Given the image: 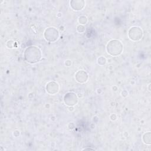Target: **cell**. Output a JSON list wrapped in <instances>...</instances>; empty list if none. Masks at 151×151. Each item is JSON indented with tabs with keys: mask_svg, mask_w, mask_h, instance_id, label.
I'll return each mask as SVG.
<instances>
[{
	"mask_svg": "<svg viewBox=\"0 0 151 151\" xmlns=\"http://www.w3.org/2000/svg\"><path fill=\"white\" fill-rule=\"evenodd\" d=\"M41 50L35 46L28 47L24 52L25 60L31 64H34L39 61L41 58Z\"/></svg>",
	"mask_w": 151,
	"mask_h": 151,
	"instance_id": "6da1fadb",
	"label": "cell"
},
{
	"mask_svg": "<svg viewBox=\"0 0 151 151\" xmlns=\"http://www.w3.org/2000/svg\"><path fill=\"white\" fill-rule=\"evenodd\" d=\"M106 50L111 55H119L123 51V44L117 40H110L107 44Z\"/></svg>",
	"mask_w": 151,
	"mask_h": 151,
	"instance_id": "7a4b0ae2",
	"label": "cell"
},
{
	"mask_svg": "<svg viewBox=\"0 0 151 151\" xmlns=\"http://www.w3.org/2000/svg\"><path fill=\"white\" fill-rule=\"evenodd\" d=\"M44 37L49 42H55L59 38V32L56 28L49 27L44 31Z\"/></svg>",
	"mask_w": 151,
	"mask_h": 151,
	"instance_id": "3957f363",
	"label": "cell"
},
{
	"mask_svg": "<svg viewBox=\"0 0 151 151\" xmlns=\"http://www.w3.org/2000/svg\"><path fill=\"white\" fill-rule=\"evenodd\" d=\"M128 35L130 40L133 41H138L142 38L143 31L139 27H133L129 30Z\"/></svg>",
	"mask_w": 151,
	"mask_h": 151,
	"instance_id": "277c9868",
	"label": "cell"
},
{
	"mask_svg": "<svg viewBox=\"0 0 151 151\" xmlns=\"http://www.w3.org/2000/svg\"><path fill=\"white\" fill-rule=\"evenodd\" d=\"M64 101L65 104L73 106L77 104L78 101V98L76 94L73 92H70L67 93L64 97Z\"/></svg>",
	"mask_w": 151,
	"mask_h": 151,
	"instance_id": "5b68a950",
	"label": "cell"
},
{
	"mask_svg": "<svg viewBox=\"0 0 151 151\" xmlns=\"http://www.w3.org/2000/svg\"><path fill=\"white\" fill-rule=\"evenodd\" d=\"M58 84L55 81H50L46 86V90L50 94H54L58 91Z\"/></svg>",
	"mask_w": 151,
	"mask_h": 151,
	"instance_id": "8992f818",
	"label": "cell"
},
{
	"mask_svg": "<svg viewBox=\"0 0 151 151\" xmlns=\"http://www.w3.org/2000/svg\"><path fill=\"white\" fill-rule=\"evenodd\" d=\"M75 78L77 82L80 83H83L87 80L88 74L85 71L80 70L76 73Z\"/></svg>",
	"mask_w": 151,
	"mask_h": 151,
	"instance_id": "52a82bcc",
	"label": "cell"
},
{
	"mask_svg": "<svg viewBox=\"0 0 151 151\" xmlns=\"http://www.w3.org/2000/svg\"><path fill=\"white\" fill-rule=\"evenodd\" d=\"M85 5V2L82 0H73L70 1L71 7L75 11L81 10Z\"/></svg>",
	"mask_w": 151,
	"mask_h": 151,
	"instance_id": "ba28073f",
	"label": "cell"
},
{
	"mask_svg": "<svg viewBox=\"0 0 151 151\" xmlns=\"http://www.w3.org/2000/svg\"><path fill=\"white\" fill-rule=\"evenodd\" d=\"M143 140L145 143L150 144V133L147 132L144 134L143 136Z\"/></svg>",
	"mask_w": 151,
	"mask_h": 151,
	"instance_id": "9c48e42d",
	"label": "cell"
},
{
	"mask_svg": "<svg viewBox=\"0 0 151 151\" xmlns=\"http://www.w3.org/2000/svg\"><path fill=\"white\" fill-rule=\"evenodd\" d=\"M87 21V19L85 16H81L78 18V22H80V24H82V25L86 24Z\"/></svg>",
	"mask_w": 151,
	"mask_h": 151,
	"instance_id": "30bf717a",
	"label": "cell"
},
{
	"mask_svg": "<svg viewBox=\"0 0 151 151\" xmlns=\"http://www.w3.org/2000/svg\"><path fill=\"white\" fill-rule=\"evenodd\" d=\"M106 62V60L104 57L101 56L98 58L97 63L100 65H104V64H105Z\"/></svg>",
	"mask_w": 151,
	"mask_h": 151,
	"instance_id": "8fae6325",
	"label": "cell"
},
{
	"mask_svg": "<svg viewBox=\"0 0 151 151\" xmlns=\"http://www.w3.org/2000/svg\"><path fill=\"white\" fill-rule=\"evenodd\" d=\"M13 41H11V40H9V41H8V42H7V43H6V45H7V47H8V48H13Z\"/></svg>",
	"mask_w": 151,
	"mask_h": 151,
	"instance_id": "7c38bea8",
	"label": "cell"
}]
</instances>
